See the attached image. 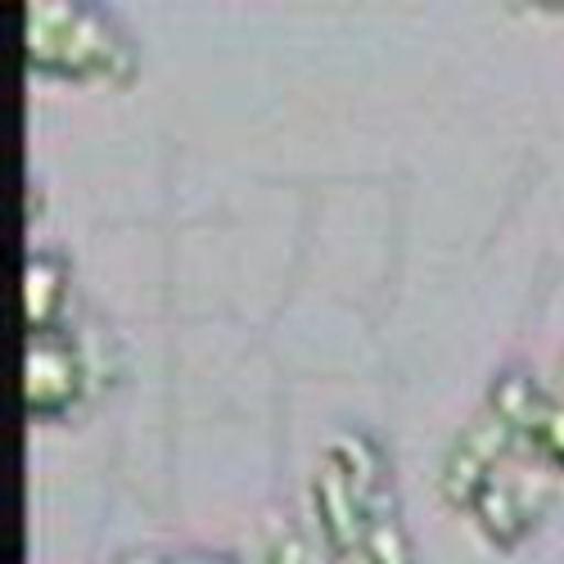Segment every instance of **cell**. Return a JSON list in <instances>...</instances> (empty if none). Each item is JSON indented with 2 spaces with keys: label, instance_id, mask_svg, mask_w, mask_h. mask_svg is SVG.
Wrapping results in <instances>:
<instances>
[{
  "label": "cell",
  "instance_id": "obj_6",
  "mask_svg": "<svg viewBox=\"0 0 564 564\" xmlns=\"http://www.w3.org/2000/svg\"><path fill=\"white\" fill-rule=\"evenodd\" d=\"M488 402H492V415L501 420L510 434H533L538 420H542L546 406H551L524 370H501L497 380H492V398H488Z\"/></svg>",
  "mask_w": 564,
  "mask_h": 564
},
{
  "label": "cell",
  "instance_id": "obj_14",
  "mask_svg": "<svg viewBox=\"0 0 564 564\" xmlns=\"http://www.w3.org/2000/svg\"><path fill=\"white\" fill-rule=\"evenodd\" d=\"M335 564H370L366 555H361V546L357 551H344V555H335Z\"/></svg>",
  "mask_w": 564,
  "mask_h": 564
},
{
  "label": "cell",
  "instance_id": "obj_4",
  "mask_svg": "<svg viewBox=\"0 0 564 564\" xmlns=\"http://www.w3.org/2000/svg\"><path fill=\"white\" fill-rule=\"evenodd\" d=\"M312 506H316L321 533H325V542H330L335 555L361 546L366 520H361V506H357V497L348 488V475H344L335 460H321L316 465V475H312Z\"/></svg>",
  "mask_w": 564,
  "mask_h": 564
},
{
  "label": "cell",
  "instance_id": "obj_5",
  "mask_svg": "<svg viewBox=\"0 0 564 564\" xmlns=\"http://www.w3.org/2000/svg\"><path fill=\"white\" fill-rule=\"evenodd\" d=\"M23 321L28 330H51L64 303V262L55 253H32L23 262Z\"/></svg>",
  "mask_w": 564,
  "mask_h": 564
},
{
  "label": "cell",
  "instance_id": "obj_3",
  "mask_svg": "<svg viewBox=\"0 0 564 564\" xmlns=\"http://www.w3.org/2000/svg\"><path fill=\"white\" fill-rule=\"evenodd\" d=\"M506 443H510V430L497 415H484L475 425H465L443 460V475H438L443 497L452 506H475L479 492L492 484V460L506 452Z\"/></svg>",
  "mask_w": 564,
  "mask_h": 564
},
{
  "label": "cell",
  "instance_id": "obj_11",
  "mask_svg": "<svg viewBox=\"0 0 564 564\" xmlns=\"http://www.w3.org/2000/svg\"><path fill=\"white\" fill-rule=\"evenodd\" d=\"M529 438L542 447V456H551V460L564 465V402H551L546 406V415L538 420V430Z\"/></svg>",
  "mask_w": 564,
  "mask_h": 564
},
{
  "label": "cell",
  "instance_id": "obj_12",
  "mask_svg": "<svg viewBox=\"0 0 564 564\" xmlns=\"http://www.w3.org/2000/svg\"><path fill=\"white\" fill-rule=\"evenodd\" d=\"M172 564H235V560L221 551H191V555H176Z\"/></svg>",
  "mask_w": 564,
  "mask_h": 564
},
{
  "label": "cell",
  "instance_id": "obj_7",
  "mask_svg": "<svg viewBox=\"0 0 564 564\" xmlns=\"http://www.w3.org/2000/svg\"><path fill=\"white\" fill-rule=\"evenodd\" d=\"M325 460H335L344 475H348V488L357 497V506H366L375 492H380V452H375V443L357 430H339L330 434V443H325Z\"/></svg>",
  "mask_w": 564,
  "mask_h": 564
},
{
  "label": "cell",
  "instance_id": "obj_13",
  "mask_svg": "<svg viewBox=\"0 0 564 564\" xmlns=\"http://www.w3.org/2000/svg\"><path fill=\"white\" fill-rule=\"evenodd\" d=\"M113 564H172V560L159 555V551H127V555H118Z\"/></svg>",
  "mask_w": 564,
  "mask_h": 564
},
{
  "label": "cell",
  "instance_id": "obj_10",
  "mask_svg": "<svg viewBox=\"0 0 564 564\" xmlns=\"http://www.w3.org/2000/svg\"><path fill=\"white\" fill-rule=\"evenodd\" d=\"M361 555L370 564H411V551H406V538L398 529V514L393 506L370 514L366 520V533H361Z\"/></svg>",
  "mask_w": 564,
  "mask_h": 564
},
{
  "label": "cell",
  "instance_id": "obj_8",
  "mask_svg": "<svg viewBox=\"0 0 564 564\" xmlns=\"http://www.w3.org/2000/svg\"><path fill=\"white\" fill-rule=\"evenodd\" d=\"M475 510V520H479V529L492 538V542H514L524 529H529V501L514 492L510 484H501V479H492L484 492H479V501L469 506Z\"/></svg>",
  "mask_w": 564,
  "mask_h": 564
},
{
  "label": "cell",
  "instance_id": "obj_9",
  "mask_svg": "<svg viewBox=\"0 0 564 564\" xmlns=\"http://www.w3.org/2000/svg\"><path fill=\"white\" fill-rule=\"evenodd\" d=\"M262 551H267V564H335L330 555H321L290 520H280V514H271V520H267Z\"/></svg>",
  "mask_w": 564,
  "mask_h": 564
},
{
  "label": "cell",
  "instance_id": "obj_2",
  "mask_svg": "<svg viewBox=\"0 0 564 564\" xmlns=\"http://www.w3.org/2000/svg\"><path fill=\"white\" fill-rule=\"evenodd\" d=\"M82 384V357L68 335L51 330H28L23 339V411L28 415H55L68 406V398Z\"/></svg>",
  "mask_w": 564,
  "mask_h": 564
},
{
  "label": "cell",
  "instance_id": "obj_1",
  "mask_svg": "<svg viewBox=\"0 0 564 564\" xmlns=\"http://www.w3.org/2000/svg\"><path fill=\"white\" fill-rule=\"evenodd\" d=\"M23 59L36 73H68V77H131V45L113 23L90 6H51L32 0L23 6Z\"/></svg>",
  "mask_w": 564,
  "mask_h": 564
}]
</instances>
